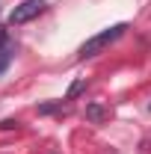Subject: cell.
Listing matches in <instances>:
<instances>
[{"label": "cell", "instance_id": "1", "mask_svg": "<svg viewBox=\"0 0 151 154\" xmlns=\"http://www.w3.org/2000/svg\"><path fill=\"white\" fill-rule=\"evenodd\" d=\"M125 30H128V24H113L110 30H104V33H98L92 36L89 42H83V48H80V57H98L107 45H113L116 38L125 36Z\"/></svg>", "mask_w": 151, "mask_h": 154}, {"label": "cell", "instance_id": "2", "mask_svg": "<svg viewBox=\"0 0 151 154\" xmlns=\"http://www.w3.org/2000/svg\"><path fill=\"white\" fill-rule=\"evenodd\" d=\"M45 0H24V3H18L12 12H9V24L12 27H18V24H27V21H33L36 15H42L45 12Z\"/></svg>", "mask_w": 151, "mask_h": 154}, {"label": "cell", "instance_id": "3", "mask_svg": "<svg viewBox=\"0 0 151 154\" xmlns=\"http://www.w3.org/2000/svg\"><path fill=\"white\" fill-rule=\"evenodd\" d=\"M104 116H107V110H104L101 104H89V107H86V119H89V122H104Z\"/></svg>", "mask_w": 151, "mask_h": 154}, {"label": "cell", "instance_id": "4", "mask_svg": "<svg viewBox=\"0 0 151 154\" xmlns=\"http://www.w3.org/2000/svg\"><path fill=\"white\" fill-rule=\"evenodd\" d=\"M9 62H12V48L9 45H0V74L9 68Z\"/></svg>", "mask_w": 151, "mask_h": 154}, {"label": "cell", "instance_id": "5", "mask_svg": "<svg viewBox=\"0 0 151 154\" xmlns=\"http://www.w3.org/2000/svg\"><path fill=\"white\" fill-rule=\"evenodd\" d=\"M83 86H86L83 80H74V83H71V89H68V101H71V98H77V95H80V92H83Z\"/></svg>", "mask_w": 151, "mask_h": 154}, {"label": "cell", "instance_id": "6", "mask_svg": "<svg viewBox=\"0 0 151 154\" xmlns=\"http://www.w3.org/2000/svg\"><path fill=\"white\" fill-rule=\"evenodd\" d=\"M54 110H59V104H42L39 107V113H54Z\"/></svg>", "mask_w": 151, "mask_h": 154}, {"label": "cell", "instance_id": "7", "mask_svg": "<svg viewBox=\"0 0 151 154\" xmlns=\"http://www.w3.org/2000/svg\"><path fill=\"white\" fill-rule=\"evenodd\" d=\"M148 110H151V104H148Z\"/></svg>", "mask_w": 151, "mask_h": 154}]
</instances>
